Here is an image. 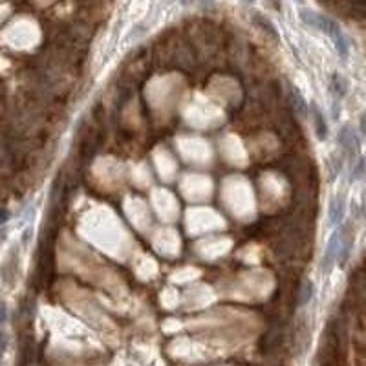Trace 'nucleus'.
Listing matches in <instances>:
<instances>
[{"mask_svg": "<svg viewBox=\"0 0 366 366\" xmlns=\"http://www.w3.org/2000/svg\"><path fill=\"white\" fill-rule=\"evenodd\" d=\"M344 211H346V202L342 196H335L330 203V223L337 227L344 218Z\"/></svg>", "mask_w": 366, "mask_h": 366, "instance_id": "obj_3", "label": "nucleus"}, {"mask_svg": "<svg viewBox=\"0 0 366 366\" xmlns=\"http://www.w3.org/2000/svg\"><path fill=\"white\" fill-rule=\"evenodd\" d=\"M247 2H253V0H247Z\"/></svg>", "mask_w": 366, "mask_h": 366, "instance_id": "obj_21", "label": "nucleus"}, {"mask_svg": "<svg viewBox=\"0 0 366 366\" xmlns=\"http://www.w3.org/2000/svg\"><path fill=\"white\" fill-rule=\"evenodd\" d=\"M295 2H299V4H302V2H304V0H295Z\"/></svg>", "mask_w": 366, "mask_h": 366, "instance_id": "obj_19", "label": "nucleus"}, {"mask_svg": "<svg viewBox=\"0 0 366 366\" xmlns=\"http://www.w3.org/2000/svg\"><path fill=\"white\" fill-rule=\"evenodd\" d=\"M10 220V211H6V209H0V225L6 223Z\"/></svg>", "mask_w": 366, "mask_h": 366, "instance_id": "obj_15", "label": "nucleus"}, {"mask_svg": "<svg viewBox=\"0 0 366 366\" xmlns=\"http://www.w3.org/2000/svg\"><path fill=\"white\" fill-rule=\"evenodd\" d=\"M253 22H255V26L258 29H262L267 37H271L273 40H279L280 35H279V29L274 28L273 24H271V20L267 19V17H264L262 13H253Z\"/></svg>", "mask_w": 366, "mask_h": 366, "instance_id": "obj_4", "label": "nucleus"}, {"mask_svg": "<svg viewBox=\"0 0 366 366\" xmlns=\"http://www.w3.org/2000/svg\"><path fill=\"white\" fill-rule=\"evenodd\" d=\"M6 346H8V337H6V333L0 330V352H6Z\"/></svg>", "mask_w": 366, "mask_h": 366, "instance_id": "obj_14", "label": "nucleus"}, {"mask_svg": "<svg viewBox=\"0 0 366 366\" xmlns=\"http://www.w3.org/2000/svg\"><path fill=\"white\" fill-rule=\"evenodd\" d=\"M330 88H332L333 96L335 97H344L348 92V81L342 75H339V73H333L332 75V84H330Z\"/></svg>", "mask_w": 366, "mask_h": 366, "instance_id": "obj_8", "label": "nucleus"}, {"mask_svg": "<svg viewBox=\"0 0 366 366\" xmlns=\"http://www.w3.org/2000/svg\"><path fill=\"white\" fill-rule=\"evenodd\" d=\"M364 170H366V159L364 158H361L359 161H357V165H355V169H353V174H352V179H359L364 174Z\"/></svg>", "mask_w": 366, "mask_h": 366, "instance_id": "obj_11", "label": "nucleus"}, {"mask_svg": "<svg viewBox=\"0 0 366 366\" xmlns=\"http://www.w3.org/2000/svg\"><path fill=\"white\" fill-rule=\"evenodd\" d=\"M332 40H333V44H335V48H337L339 57H341L342 61H346L348 53H350V46H348V39L344 37V33L339 31L335 37H332Z\"/></svg>", "mask_w": 366, "mask_h": 366, "instance_id": "obj_9", "label": "nucleus"}, {"mask_svg": "<svg viewBox=\"0 0 366 366\" xmlns=\"http://www.w3.org/2000/svg\"><path fill=\"white\" fill-rule=\"evenodd\" d=\"M6 318H8V308L4 302H0V324L6 323Z\"/></svg>", "mask_w": 366, "mask_h": 366, "instance_id": "obj_13", "label": "nucleus"}, {"mask_svg": "<svg viewBox=\"0 0 366 366\" xmlns=\"http://www.w3.org/2000/svg\"><path fill=\"white\" fill-rule=\"evenodd\" d=\"M185 4H191V2H198L202 8H212L214 6V0H183Z\"/></svg>", "mask_w": 366, "mask_h": 366, "instance_id": "obj_12", "label": "nucleus"}, {"mask_svg": "<svg viewBox=\"0 0 366 366\" xmlns=\"http://www.w3.org/2000/svg\"><path fill=\"white\" fill-rule=\"evenodd\" d=\"M361 132H362V135H366V114L361 116Z\"/></svg>", "mask_w": 366, "mask_h": 366, "instance_id": "obj_16", "label": "nucleus"}, {"mask_svg": "<svg viewBox=\"0 0 366 366\" xmlns=\"http://www.w3.org/2000/svg\"><path fill=\"white\" fill-rule=\"evenodd\" d=\"M337 141H339V147H341L342 152H344V156H348V158H353V156L359 152L361 141H359L357 134L350 128V126H342L341 130H339Z\"/></svg>", "mask_w": 366, "mask_h": 366, "instance_id": "obj_2", "label": "nucleus"}, {"mask_svg": "<svg viewBox=\"0 0 366 366\" xmlns=\"http://www.w3.org/2000/svg\"><path fill=\"white\" fill-rule=\"evenodd\" d=\"M299 17L306 26L321 31V24H323V15L321 13H315V11L311 10H300Z\"/></svg>", "mask_w": 366, "mask_h": 366, "instance_id": "obj_7", "label": "nucleus"}, {"mask_svg": "<svg viewBox=\"0 0 366 366\" xmlns=\"http://www.w3.org/2000/svg\"><path fill=\"white\" fill-rule=\"evenodd\" d=\"M289 103H291V106H293L295 112H297L299 116H308L309 114V106L308 103H306V99H304L302 94L293 86L289 88Z\"/></svg>", "mask_w": 366, "mask_h": 366, "instance_id": "obj_6", "label": "nucleus"}, {"mask_svg": "<svg viewBox=\"0 0 366 366\" xmlns=\"http://www.w3.org/2000/svg\"><path fill=\"white\" fill-rule=\"evenodd\" d=\"M309 112H311V117H313L315 134H317L318 140L324 141L326 140V135H328V123H326V119H324L323 112H321V108L315 106V105L309 108Z\"/></svg>", "mask_w": 366, "mask_h": 366, "instance_id": "obj_5", "label": "nucleus"}, {"mask_svg": "<svg viewBox=\"0 0 366 366\" xmlns=\"http://www.w3.org/2000/svg\"><path fill=\"white\" fill-rule=\"evenodd\" d=\"M6 235H8V231H6L4 227H2V229H0V244L6 240Z\"/></svg>", "mask_w": 366, "mask_h": 366, "instance_id": "obj_17", "label": "nucleus"}, {"mask_svg": "<svg viewBox=\"0 0 366 366\" xmlns=\"http://www.w3.org/2000/svg\"><path fill=\"white\" fill-rule=\"evenodd\" d=\"M341 242H342V229H337L333 233L332 238L328 240V246L324 249L323 262H321V269L323 273H330L333 269V265L339 258V251H341Z\"/></svg>", "mask_w": 366, "mask_h": 366, "instance_id": "obj_1", "label": "nucleus"}, {"mask_svg": "<svg viewBox=\"0 0 366 366\" xmlns=\"http://www.w3.org/2000/svg\"><path fill=\"white\" fill-rule=\"evenodd\" d=\"M271 2H273V4H274V8H277V10H279V8H280V0H271Z\"/></svg>", "mask_w": 366, "mask_h": 366, "instance_id": "obj_18", "label": "nucleus"}, {"mask_svg": "<svg viewBox=\"0 0 366 366\" xmlns=\"http://www.w3.org/2000/svg\"><path fill=\"white\" fill-rule=\"evenodd\" d=\"M313 293H315L313 282H311V280H306V282L300 286V291H299V304L300 306H306L309 300L313 299Z\"/></svg>", "mask_w": 366, "mask_h": 366, "instance_id": "obj_10", "label": "nucleus"}, {"mask_svg": "<svg viewBox=\"0 0 366 366\" xmlns=\"http://www.w3.org/2000/svg\"><path fill=\"white\" fill-rule=\"evenodd\" d=\"M2 355H4V352H0V361H2Z\"/></svg>", "mask_w": 366, "mask_h": 366, "instance_id": "obj_20", "label": "nucleus"}]
</instances>
